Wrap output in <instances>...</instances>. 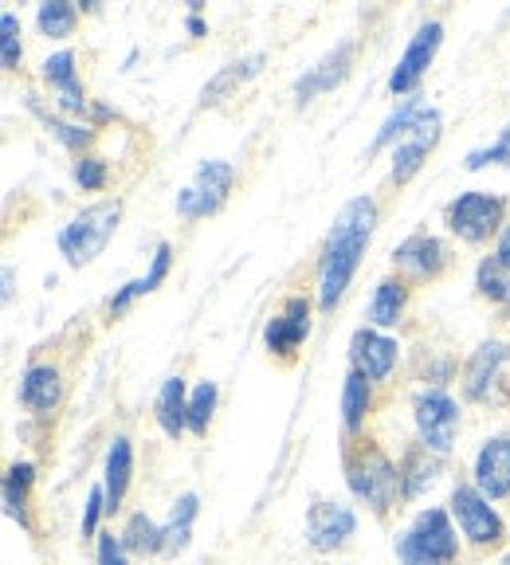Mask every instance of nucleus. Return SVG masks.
<instances>
[{
	"mask_svg": "<svg viewBox=\"0 0 510 565\" xmlns=\"http://www.w3.org/2000/svg\"><path fill=\"white\" fill-rule=\"evenodd\" d=\"M75 181H79L83 189H103L106 185V161H98V158L75 161Z\"/></svg>",
	"mask_w": 510,
	"mask_h": 565,
	"instance_id": "39",
	"label": "nucleus"
},
{
	"mask_svg": "<svg viewBox=\"0 0 510 565\" xmlns=\"http://www.w3.org/2000/svg\"><path fill=\"white\" fill-rule=\"evenodd\" d=\"M451 519L459 522V534L471 546H502V539H507V526H502L491 499L471 483H459L451 491Z\"/></svg>",
	"mask_w": 510,
	"mask_h": 565,
	"instance_id": "5",
	"label": "nucleus"
},
{
	"mask_svg": "<svg viewBox=\"0 0 510 565\" xmlns=\"http://www.w3.org/2000/svg\"><path fill=\"white\" fill-rule=\"evenodd\" d=\"M35 483V468L32 463H12L9 476H4V514L12 522H20L24 530H32V519H28V491Z\"/></svg>",
	"mask_w": 510,
	"mask_h": 565,
	"instance_id": "24",
	"label": "nucleus"
},
{
	"mask_svg": "<svg viewBox=\"0 0 510 565\" xmlns=\"http://www.w3.org/2000/svg\"><path fill=\"white\" fill-rule=\"evenodd\" d=\"M353 530H358V514L342 503H310L307 511V542L318 550V554H330V550L346 546L353 539Z\"/></svg>",
	"mask_w": 510,
	"mask_h": 565,
	"instance_id": "8",
	"label": "nucleus"
},
{
	"mask_svg": "<svg viewBox=\"0 0 510 565\" xmlns=\"http://www.w3.org/2000/svg\"><path fill=\"white\" fill-rule=\"evenodd\" d=\"M502 565H510V557H507V562H502Z\"/></svg>",
	"mask_w": 510,
	"mask_h": 565,
	"instance_id": "45",
	"label": "nucleus"
},
{
	"mask_svg": "<svg viewBox=\"0 0 510 565\" xmlns=\"http://www.w3.org/2000/svg\"><path fill=\"white\" fill-rule=\"evenodd\" d=\"M259 67H264V55H247V60L240 63H229V67H221L216 75H212L209 83H204L201 90V106H212V103H221L224 95H232V90L240 87V83L255 79L259 75Z\"/></svg>",
	"mask_w": 510,
	"mask_h": 565,
	"instance_id": "23",
	"label": "nucleus"
},
{
	"mask_svg": "<svg viewBox=\"0 0 510 565\" xmlns=\"http://www.w3.org/2000/svg\"><path fill=\"white\" fill-rule=\"evenodd\" d=\"M401 565H451L459 557V534L451 526V514L440 507L416 514L413 526L396 542Z\"/></svg>",
	"mask_w": 510,
	"mask_h": 565,
	"instance_id": "3",
	"label": "nucleus"
},
{
	"mask_svg": "<svg viewBox=\"0 0 510 565\" xmlns=\"http://www.w3.org/2000/svg\"><path fill=\"white\" fill-rule=\"evenodd\" d=\"M502 362H507V345H502V342L479 345V350L471 353L467 370H464V393H467V397L484 401L487 388H491V381H495V373L502 370Z\"/></svg>",
	"mask_w": 510,
	"mask_h": 565,
	"instance_id": "20",
	"label": "nucleus"
},
{
	"mask_svg": "<svg viewBox=\"0 0 510 565\" xmlns=\"http://www.w3.org/2000/svg\"><path fill=\"white\" fill-rule=\"evenodd\" d=\"M373 224H378V204L370 196H353L334 216V228L326 236L322 267H318V302H322V310H334L342 302L346 287H350L353 271L365 256Z\"/></svg>",
	"mask_w": 510,
	"mask_h": 565,
	"instance_id": "1",
	"label": "nucleus"
},
{
	"mask_svg": "<svg viewBox=\"0 0 510 565\" xmlns=\"http://www.w3.org/2000/svg\"><path fill=\"white\" fill-rule=\"evenodd\" d=\"M370 381L361 377L358 370L346 373V388H342V420H346V433H358L361 420H365V413H370Z\"/></svg>",
	"mask_w": 510,
	"mask_h": 565,
	"instance_id": "25",
	"label": "nucleus"
},
{
	"mask_svg": "<svg viewBox=\"0 0 510 565\" xmlns=\"http://www.w3.org/2000/svg\"><path fill=\"white\" fill-rule=\"evenodd\" d=\"M169 256H173V252H169V244H161V247H158V256H153L150 275H146V279H141V282H146V295H150V291H158V287H161V279H166V275H169Z\"/></svg>",
	"mask_w": 510,
	"mask_h": 565,
	"instance_id": "40",
	"label": "nucleus"
},
{
	"mask_svg": "<svg viewBox=\"0 0 510 565\" xmlns=\"http://www.w3.org/2000/svg\"><path fill=\"white\" fill-rule=\"evenodd\" d=\"M350 358H353V370L365 381H385L396 365V342L378 334V330H358L350 342Z\"/></svg>",
	"mask_w": 510,
	"mask_h": 565,
	"instance_id": "11",
	"label": "nucleus"
},
{
	"mask_svg": "<svg viewBox=\"0 0 510 565\" xmlns=\"http://www.w3.org/2000/svg\"><path fill=\"white\" fill-rule=\"evenodd\" d=\"M196 511H201V499H196L193 491H185L181 499H177L173 511H169V519H166V526H161V557H177L189 546Z\"/></svg>",
	"mask_w": 510,
	"mask_h": 565,
	"instance_id": "19",
	"label": "nucleus"
},
{
	"mask_svg": "<svg viewBox=\"0 0 510 565\" xmlns=\"http://www.w3.org/2000/svg\"><path fill=\"white\" fill-rule=\"evenodd\" d=\"M28 106H32V115H40V122H44L47 130H52L55 138L63 141V146H71V150H79V146H87V141H91V130H87V126H67V122H60V118L47 115L44 106L35 103L32 95H28Z\"/></svg>",
	"mask_w": 510,
	"mask_h": 565,
	"instance_id": "32",
	"label": "nucleus"
},
{
	"mask_svg": "<svg viewBox=\"0 0 510 565\" xmlns=\"http://www.w3.org/2000/svg\"><path fill=\"white\" fill-rule=\"evenodd\" d=\"M424 106H421V98H405V103L396 106L393 115L385 118V126L378 130V138H373V150H381V146H389L393 138H401V134L408 130V126L416 122V115H421Z\"/></svg>",
	"mask_w": 510,
	"mask_h": 565,
	"instance_id": "30",
	"label": "nucleus"
},
{
	"mask_svg": "<svg viewBox=\"0 0 510 565\" xmlns=\"http://www.w3.org/2000/svg\"><path fill=\"white\" fill-rule=\"evenodd\" d=\"M479 291H484L487 299H495V302L510 299V271L495 256L484 259V267H479Z\"/></svg>",
	"mask_w": 510,
	"mask_h": 565,
	"instance_id": "33",
	"label": "nucleus"
},
{
	"mask_svg": "<svg viewBox=\"0 0 510 565\" xmlns=\"http://www.w3.org/2000/svg\"><path fill=\"white\" fill-rule=\"evenodd\" d=\"M393 264L401 271L416 275V279H436L448 264V247L436 236H408L405 244L393 252Z\"/></svg>",
	"mask_w": 510,
	"mask_h": 565,
	"instance_id": "14",
	"label": "nucleus"
},
{
	"mask_svg": "<svg viewBox=\"0 0 510 565\" xmlns=\"http://www.w3.org/2000/svg\"><path fill=\"white\" fill-rule=\"evenodd\" d=\"M440 40H444L440 20H432V24H424L421 32L413 35V44L405 47V55H401V63H396V71H393V79H389L393 95H413L424 67L432 63V55L440 52Z\"/></svg>",
	"mask_w": 510,
	"mask_h": 565,
	"instance_id": "10",
	"label": "nucleus"
},
{
	"mask_svg": "<svg viewBox=\"0 0 510 565\" xmlns=\"http://www.w3.org/2000/svg\"><path fill=\"white\" fill-rule=\"evenodd\" d=\"M158 424L169 440H181V433L189 428V397H185V381L169 377L158 393Z\"/></svg>",
	"mask_w": 510,
	"mask_h": 565,
	"instance_id": "22",
	"label": "nucleus"
},
{
	"mask_svg": "<svg viewBox=\"0 0 510 565\" xmlns=\"http://www.w3.org/2000/svg\"><path fill=\"white\" fill-rule=\"evenodd\" d=\"M98 565H130L123 534H98Z\"/></svg>",
	"mask_w": 510,
	"mask_h": 565,
	"instance_id": "37",
	"label": "nucleus"
},
{
	"mask_svg": "<svg viewBox=\"0 0 510 565\" xmlns=\"http://www.w3.org/2000/svg\"><path fill=\"white\" fill-rule=\"evenodd\" d=\"M350 63H353V44L346 40V44H338L330 55H322L318 67H310L307 75L295 83V98H299V103H310L315 95H326V90L342 87L346 75H350Z\"/></svg>",
	"mask_w": 510,
	"mask_h": 565,
	"instance_id": "12",
	"label": "nucleus"
},
{
	"mask_svg": "<svg viewBox=\"0 0 510 565\" xmlns=\"http://www.w3.org/2000/svg\"><path fill=\"white\" fill-rule=\"evenodd\" d=\"M44 79L47 87L55 90V103L67 110V115H83V106H87V95H83V83L75 75V55L60 52L44 63Z\"/></svg>",
	"mask_w": 510,
	"mask_h": 565,
	"instance_id": "15",
	"label": "nucleus"
},
{
	"mask_svg": "<svg viewBox=\"0 0 510 565\" xmlns=\"http://www.w3.org/2000/svg\"><path fill=\"white\" fill-rule=\"evenodd\" d=\"M232 181H236V169H232L229 161H204V166L196 169V185L212 189L216 196H229Z\"/></svg>",
	"mask_w": 510,
	"mask_h": 565,
	"instance_id": "34",
	"label": "nucleus"
},
{
	"mask_svg": "<svg viewBox=\"0 0 510 565\" xmlns=\"http://www.w3.org/2000/svg\"><path fill=\"white\" fill-rule=\"evenodd\" d=\"M130 476H134V448L126 436H115V440H110V451H106V471H103L106 511L110 514L123 507L126 491H130Z\"/></svg>",
	"mask_w": 510,
	"mask_h": 565,
	"instance_id": "16",
	"label": "nucleus"
},
{
	"mask_svg": "<svg viewBox=\"0 0 510 565\" xmlns=\"http://www.w3.org/2000/svg\"><path fill=\"white\" fill-rule=\"evenodd\" d=\"M123 542L130 554H161V526L150 514H130L123 526Z\"/></svg>",
	"mask_w": 510,
	"mask_h": 565,
	"instance_id": "27",
	"label": "nucleus"
},
{
	"mask_svg": "<svg viewBox=\"0 0 510 565\" xmlns=\"http://www.w3.org/2000/svg\"><path fill=\"white\" fill-rule=\"evenodd\" d=\"M4 299H12V267H4Z\"/></svg>",
	"mask_w": 510,
	"mask_h": 565,
	"instance_id": "44",
	"label": "nucleus"
},
{
	"mask_svg": "<svg viewBox=\"0 0 510 565\" xmlns=\"http://www.w3.org/2000/svg\"><path fill=\"white\" fill-rule=\"evenodd\" d=\"M40 32L52 35V40H63V35L75 32V20H79V12H75V4H67V0H47V4H40Z\"/></svg>",
	"mask_w": 510,
	"mask_h": 565,
	"instance_id": "28",
	"label": "nucleus"
},
{
	"mask_svg": "<svg viewBox=\"0 0 510 565\" xmlns=\"http://www.w3.org/2000/svg\"><path fill=\"white\" fill-rule=\"evenodd\" d=\"M495 259H499V264L510 271V224H507V232H502V239H499V252H495Z\"/></svg>",
	"mask_w": 510,
	"mask_h": 565,
	"instance_id": "42",
	"label": "nucleus"
},
{
	"mask_svg": "<svg viewBox=\"0 0 510 565\" xmlns=\"http://www.w3.org/2000/svg\"><path fill=\"white\" fill-rule=\"evenodd\" d=\"M189 32H193V35H204V20H201V17H189Z\"/></svg>",
	"mask_w": 510,
	"mask_h": 565,
	"instance_id": "43",
	"label": "nucleus"
},
{
	"mask_svg": "<svg viewBox=\"0 0 510 565\" xmlns=\"http://www.w3.org/2000/svg\"><path fill=\"white\" fill-rule=\"evenodd\" d=\"M502 212H507V201H502V196L464 193L448 209V224L459 239H467V244H484V239L502 224Z\"/></svg>",
	"mask_w": 510,
	"mask_h": 565,
	"instance_id": "7",
	"label": "nucleus"
},
{
	"mask_svg": "<svg viewBox=\"0 0 510 565\" xmlns=\"http://www.w3.org/2000/svg\"><path fill=\"white\" fill-rule=\"evenodd\" d=\"M60 397H63V385L55 365H32L24 373V381H20V401H24V408H32L40 416L52 413L60 405Z\"/></svg>",
	"mask_w": 510,
	"mask_h": 565,
	"instance_id": "18",
	"label": "nucleus"
},
{
	"mask_svg": "<svg viewBox=\"0 0 510 565\" xmlns=\"http://www.w3.org/2000/svg\"><path fill=\"white\" fill-rule=\"evenodd\" d=\"M138 295H146V282H141V279L126 282L123 291H118L115 299H110V315H126V307H130V302L138 299Z\"/></svg>",
	"mask_w": 510,
	"mask_h": 565,
	"instance_id": "41",
	"label": "nucleus"
},
{
	"mask_svg": "<svg viewBox=\"0 0 510 565\" xmlns=\"http://www.w3.org/2000/svg\"><path fill=\"white\" fill-rule=\"evenodd\" d=\"M416 433H421V444L432 448L436 456L456 444V433H459V408L448 393L440 388H432V393H421L416 397Z\"/></svg>",
	"mask_w": 510,
	"mask_h": 565,
	"instance_id": "6",
	"label": "nucleus"
},
{
	"mask_svg": "<svg viewBox=\"0 0 510 565\" xmlns=\"http://www.w3.org/2000/svg\"><path fill=\"white\" fill-rule=\"evenodd\" d=\"M310 310H307V299H290L287 310L279 318H272L264 330V342L272 353H290L302 338L310 334Z\"/></svg>",
	"mask_w": 510,
	"mask_h": 565,
	"instance_id": "17",
	"label": "nucleus"
},
{
	"mask_svg": "<svg viewBox=\"0 0 510 565\" xmlns=\"http://www.w3.org/2000/svg\"><path fill=\"white\" fill-rule=\"evenodd\" d=\"M103 511H106V491H103V487H91L87 507H83V539H95V530H98V519H103Z\"/></svg>",
	"mask_w": 510,
	"mask_h": 565,
	"instance_id": "38",
	"label": "nucleus"
},
{
	"mask_svg": "<svg viewBox=\"0 0 510 565\" xmlns=\"http://www.w3.org/2000/svg\"><path fill=\"white\" fill-rule=\"evenodd\" d=\"M476 487L487 499L510 494V436H495L476 456Z\"/></svg>",
	"mask_w": 510,
	"mask_h": 565,
	"instance_id": "13",
	"label": "nucleus"
},
{
	"mask_svg": "<svg viewBox=\"0 0 510 565\" xmlns=\"http://www.w3.org/2000/svg\"><path fill=\"white\" fill-rule=\"evenodd\" d=\"M471 173L476 169H484V166H510V126L499 134V141L495 146H487V150H476V153H467V161H464Z\"/></svg>",
	"mask_w": 510,
	"mask_h": 565,
	"instance_id": "35",
	"label": "nucleus"
},
{
	"mask_svg": "<svg viewBox=\"0 0 510 565\" xmlns=\"http://www.w3.org/2000/svg\"><path fill=\"white\" fill-rule=\"evenodd\" d=\"M436 141H440V115H436V110H421L416 122L405 130V141H401L393 153L396 185H405L408 177H416V169L424 166V158H428V150L436 146Z\"/></svg>",
	"mask_w": 510,
	"mask_h": 565,
	"instance_id": "9",
	"label": "nucleus"
},
{
	"mask_svg": "<svg viewBox=\"0 0 510 565\" xmlns=\"http://www.w3.org/2000/svg\"><path fill=\"white\" fill-rule=\"evenodd\" d=\"M212 408H216V385H212V381H201V385L193 388V397H189V433L193 436L209 433Z\"/></svg>",
	"mask_w": 510,
	"mask_h": 565,
	"instance_id": "29",
	"label": "nucleus"
},
{
	"mask_svg": "<svg viewBox=\"0 0 510 565\" xmlns=\"http://www.w3.org/2000/svg\"><path fill=\"white\" fill-rule=\"evenodd\" d=\"M405 302H408L405 282H396V279L378 282V291H373V302H370V318L378 322V327H396V318H401Z\"/></svg>",
	"mask_w": 510,
	"mask_h": 565,
	"instance_id": "26",
	"label": "nucleus"
},
{
	"mask_svg": "<svg viewBox=\"0 0 510 565\" xmlns=\"http://www.w3.org/2000/svg\"><path fill=\"white\" fill-rule=\"evenodd\" d=\"M440 476V456L424 444H413L401 459V487H405V499H421L432 483Z\"/></svg>",
	"mask_w": 510,
	"mask_h": 565,
	"instance_id": "21",
	"label": "nucleus"
},
{
	"mask_svg": "<svg viewBox=\"0 0 510 565\" xmlns=\"http://www.w3.org/2000/svg\"><path fill=\"white\" fill-rule=\"evenodd\" d=\"M0 44H4V71H17L20 67V20L12 12L0 17Z\"/></svg>",
	"mask_w": 510,
	"mask_h": 565,
	"instance_id": "36",
	"label": "nucleus"
},
{
	"mask_svg": "<svg viewBox=\"0 0 510 565\" xmlns=\"http://www.w3.org/2000/svg\"><path fill=\"white\" fill-rule=\"evenodd\" d=\"M221 204H224V196H216L212 189H204V185H189L185 193L177 196V212H181V216H189V221H196V216H212Z\"/></svg>",
	"mask_w": 510,
	"mask_h": 565,
	"instance_id": "31",
	"label": "nucleus"
},
{
	"mask_svg": "<svg viewBox=\"0 0 510 565\" xmlns=\"http://www.w3.org/2000/svg\"><path fill=\"white\" fill-rule=\"evenodd\" d=\"M118 216H123V204L118 201H103V204H91L83 209L67 228L60 232V252L67 256V264H91V259L110 244L118 228Z\"/></svg>",
	"mask_w": 510,
	"mask_h": 565,
	"instance_id": "4",
	"label": "nucleus"
},
{
	"mask_svg": "<svg viewBox=\"0 0 510 565\" xmlns=\"http://www.w3.org/2000/svg\"><path fill=\"white\" fill-rule=\"evenodd\" d=\"M346 483H350V491L358 494L361 503L373 507L378 514H385L396 503V494H405L401 468L373 444L346 451Z\"/></svg>",
	"mask_w": 510,
	"mask_h": 565,
	"instance_id": "2",
	"label": "nucleus"
}]
</instances>
